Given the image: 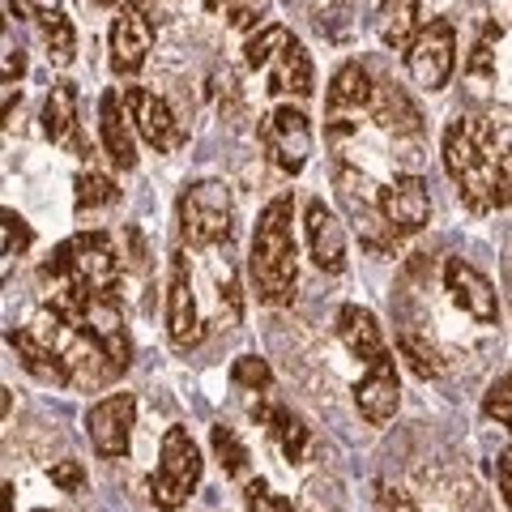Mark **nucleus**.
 <instances>
[{"mask_svg": "<svg viewBox=\"0 0 512 512\" xmlns=\"http://www.w3.org/2000/svg\"><path fill=\"white\" fill-rule=\"evenodd\" d=\"M210 444H214V457H218L222 474L239 478V474L248 470V448H244V440L235 436V427H227V423H214V427H210Z\"/></svg>", "mask_w": 512, "mask_h": 512, "instance_id": "nucleus-29", "label": "nucleus"}, {"mask_svg": "<svg viewBox=\"0 0 512 512\" xmlns=\"http://www.w3.org/2000/svg\"><path fill=\"white\" fill-rule=\"evenodd\" d=\"M406 69L423 90H444L448 77H453V69H457V30H453V22H444V18L427 22L419 35H414V43L406 47Z\"/></svg>", "mask_w": 512, "mask_h": 512, "instance_id": "nucleus-7", "label": "nucleus"}, {"mask_svg": "<svg viewBox=\"0 0 512 512\" xmlns=\"http://www.w3.org/2000/svg\"><path fill=\"white\" fill-rule=\"evenodd\" d=\"M43 282H52V299H86V295H116L120 256L107 231H82L47 256L39 269Z\"/></svg>", "mask_w": 512, "mask_h": 512, "instance_id": "nucleus-2", "label": "nucleus"}, {"mask_svg": "<svg viewBox=\"0 0 512 512\" xmlns=\"http://www.w3.org/2000/svg\"><path fill=\"white\" fill-rule=\"evenodd\" d=\"M291 43V30L286 26H261V30H252L248 43H244V64L248 69H265L269 60H278V52Z\"/></svg>", "mask_w": 512, "mask_h": 512, "instance_id": "nucleus-28", "label": "nucleus"}, {"mask_svg": "<svg viewBox=\"0 0 512 512\" xmlns=\"http://www.w3.org/2000/svg\"><path fill=\"white\" fill-rule=\"evenodd\" d=\"M9 9H13V18H30V5H26V0H9Z\"/></svg>", "mask_w": 512, "mask_h": 512, "instance_id": "nucleus-43", "label": "nucleus"}, {"mask_svg": "<svg viewBox=\"0 0 512 512\" xmlns=\"http://www.w3.org/2000/svg\"><path fill=\"white\" fill-rule=\"evenodd\" d=\"M244 504H248V512H295V504L286 500V495H278L265 478H252L244 487Z\"/></svg>", "mask_w": 512, "mask_h": 512, "instance_id": "nucleus-34", "label": "nucleus"}, {"mask_svg": "<svg viewBox=\"0 0 512 512\" xmlns=\"http://www.w3.org/2000/svg\"><path fill=\"white\" fill-rule=\"evenodd\" d=\"M495 483H500V495H504V504L512 512V448H504L500 461H495Z\"/></svg>", "mask_w": 512, "mask_h": 512, "instance_id": "nucleus-40", "label": "nucleus"}, {"mask_svg": "<svg viewBox=\"0 0 512 512\" xmlns=\"http://www.w3.org/2000/svg\"><path fill=\"white\" fill-rule=\"evenodd\" d=\"M261 146L269 154V163L286 175H299L308 167V154H312V124L299 107L282 103L274 107L269 116L261 120Z\"/></svg>", "mask_w": 512, "mask_h": 512, "instance_id": "nucleus-8", "label": "nucleus"}, {"mask_svg": "<svg viewBox=\"0 0 512 512\" xmlns=\"http://www.w3.org/2000/svg\"><path fill=\"white\" fill-rule=\"evenodd\" d=\"M47 474H52V483H56L60 491H82V487H86V470L77 466V461H60V466H52Z\"/></svg>", "mask_w": 512, "mask_h": 512, "instance_id": "nucleus-38", "label": "nucleus"}, {"mask_svg": "<svg viewBox=\"0 0 512 512\" xmlns=\"http://www.w3.org/2000/svg\"><path fill=\"white\" fill-rule=\"evenodd\" d=\"M107 47H111V69H116L120 77H137L141 69H146L150 47H154V26L146 18V9L120 5V13L111 18Z\"/></svg>", "mask_w": 512, "mask_h": 512, "instance_id": "nucleus-11", "label": "nucleus"}, {"mask_svg": "<svg viewBox=\"0 0 512 512\" xmlns=\"http://www.w3.org/2000/svg\"><path fill=\"white\" fill-rule=\"evenodd\" d=\"M376 205H380V214L397 239L423 231L431 222V197H427V184L419 175H397V180H389L380 188Z\"/></svg>", "mask_w": 512, "mask_h": 512, "instance_id": "nucleus-13", "label": "nucleus"}, {"mask_svg": "<svg viewBox=\"0 0 512 512\" xmlns=\"http://www.w3.org/2000/svg\"><path fill=\"white\" fill-rule=\"evenodd\" d=\"M133 423H137L133 393H111L103 402H94L86 410V436L94 444V453L107 461L128 457V448H133Z\"/></svg>", "mask_w": 512, "mask_h": 512, "instance_id": "nucleus-10", "label": "nucleus"}, {"mask_svg": "<svg viewBox=\"0 0 512 512\" xmlns=\"http://www.w3.org/2000/svg\"><path fill=\"white\" fill-rule=\"evenodd\" d=\"M355 406L372 427H384L402 406V380H397L393 355H380L376 363H367L363 380L355 384Z\"/></svg>", "mask_w": 512, "mask_h": 512, "instance_id": "nucleus-16", "label": "nucleus"}, {"mask_svg": "<svg viewBox=\"0 0 512 512\" xmlns=\"http://www.w3.org/2000/svg\"><path fill=\"white\" fill-rule=\"evenodd\" d=\"M376 512H419V504H414L402 487L380 483V487H376Z\"/></svg>", "mask_w": 512, "mask_h": 512, "instance_id": "nucleus-36", "label": "nucleus"}, {"mask_svg": "<svg viewBox=\"0 0 512 512\" xmlns=\"http://www.w3.org/2000/svg\"><path fill=\"white\" fill-rule=\"evenodd\" d=\"M376 99V82H372V73L363 69L359 60H346L338 73H333V82L325 90V120H329V133L333 137H346L350 124L346 116H359L363 107H372Z\"/></svg>", "mask_w": 512, "mask_h": 512, "instance_id": "nucleus-12", "label": "nucleus"}, {"mask_svg": "<svg viewBox=\"0 0 512 512\" xmlns=\"http://www.w3.org/2000/svg\"><path fill=\"white\" fill-rule=\"evenodd\" d=\"M167 333L175 350H192L201 342V316L197 299H192V274H188V256H171V282H167Z\"/></svg>", "mask_w": 512, "mask_h": 512, "instance_id": "nucleus-15", "label": "nucleus"}, {"mask_svg": "<svg viewBox=\"0 0 512 512\" xmlns=\"http://www.w3.org/2000/svg\"><path fill=\"white\" fill-rule=\"evenodd\" d=\"M316 86L312 73V56L299 39H291L274 60V73H269V94H295V99H308Z\"/></svg>", "mask_w": 512, "mask_h": 512, "instance_id": "nucleus-25", "label": "nucleus"}, {"mask_svg": "<svg viewBox=\"0 0 512 512\" xmlns=\"http://www.w3.org/2000/svg\"><path fill=\"white\" fill-rule=\"evenodd\" d=\"M402 355L410 359V367H414V372H419L423 380L440 372V367H436V359H431V350H423L419 342H414V338H410V333H406V338H402Z\"/></svg>", "mask_w": 512, "mask_h": 512, "instance_id": "nucleus-37", "label": "nucleus"}, {"mask_svg": "<svg viewBox=\"0 0 512 512\" xmlns=\"http://www.w3.org/2000/svg\"><path fill=\"white\" fill-rule=\"evenodd\" d=\"M500 154L491 146L487 124H478L470 116H457L444 128V167L453 175V184L461 192L470 214L495 210V171H500Z\"/></svg>", "mask_w": 512, "mask_h": 512, "instance_id": "nucleus-3", "label": "nucleus"}, {"mask_svg": "<svg viewBox=\"0 0 512 512\" xmlns=\"http://www.w3.org/2000/svg\"><path fill=\"white\" fill-rule=\"evenodd\" d=\"M0 218H5L0 222V231H5V261H13V256H22L30 244H35V231L26 227V218L18 210H5Z\"/></svg>", "mask_w": 512, "mask_h": 512, "instance_id": "nucleus-35", "label": "nucleus"}, {"mask_svg": "<svg viewBox=\"0 0 512 512\" xmlns=\"http://www.w3.org/2000/svg\"><path fill=\"white\" fill-rule=\"evenodd\" d=\"M419 30H423V26H419V5H414V0H406V5L393 9V22H384V43L410 47Z\"/></svg>", "mask_w": 512, "mask_h": 512, "instance_id": "nucleus-32", "label": "nucleus"}, {"mask_svg": "<svg viewBox=\"0 0 512 512\" xmlns=\"http://www.w3.org/2000/svg\"><path fill=\"white\" fill-rule=\"evenodd\" d=\"M303 231H308V252H312V261L325 269V274H346V261H350L346 227H342V218L333 214L325 201H308V214H303Z\"/></svg>", "mask_w": 512, "mask_h": 512, "instance_id": "nucleus-17", "label": "nucleus"}, {"mask_svg": "<svg viewBox=\"0 0 512 512\" xmlns=\"http://www.w3.org/2000/svg\"><path fill=\"white\" fill-rule=\"evenodd\" d=\"M35 512H52V508H35Z\"/></svg>", "mask_w": 512, "mask_h": 512, "instance_id": "nucleus-45", "label": "nucleus"}, {"mask_svg": "<svg viewBox=\"0 0 512 512\" xmlns=\"http://www.w3.org/2000/svg\"><path fill=\"white\" fill-rule=\"evenodd\" d=\"M252 419L261 423V427L269 431V436H274V444L282 448V457L291 461V466H299V461L308 457L312 431L303 427L299 414H291V410L278 406V402H256V406H252Z\"/></svg>", "mask_w": 512, "mask_h": 512, "instance_id": "nucleus-22", "label": "nucleus"}, {"mask_svg": "<svg viewBox=\"0 0 512 512\" xmlns=\"http://www.w3.org/2000/svg\"><path fill=\"white\" fill-rule=\"evenodd\" d=\"M43 133L52 137V146H64L73 154H90V141L77 128V86L73 82H56L43 99Z\"/></svg>", "mask_w": 512, "mask_h": 512, "instance_id": "nucleus-19", "label": "nucleus"}, {"mask_svg": "<svg viewBox=\"0 0 512 512\" xmlns=\"http://www.w3.org/2000/svg\"><path fill=\"white\" fill-rule=\"evenodd\" d=\"M64 325H73L82 338H90L94 346L107 355V363L124 372L133 363V338L124 329V308L116 295H86V299H52L47 303Z\"/></svg>", "mask_w": 512, "mask_h": 512, "instance_id": "nucleus-4", "label": "nucleus"}, {"mask_svg": "<svg viewBox=\"0 0 512 512\" xmlns=\"http://www.w3.org/2000/svg\"><path fill=\"white\" fill-rule=\"evenodd\" d=\"M124 111L137 128V137L150 141L158 154H175L180 146H188V128L175 120V111L167 107L163 94H154L146 86H128L124 90Z\"/></svg>", "mask_w": 512, "mask_h": 512, "instance_id": "nucleus-9", "label": "nucleus"}, {"mask_svg": "<svg viewBox=\"0 0 512 512\" xmlns=\"http://www.w3.org/2000/svg\"><path fill=\"white\" fill-rule=\"evenodd\" d=\"M22 73H26V56H22V47H13V39L5 35V86H13Z\"/></svg>", "mask_w": 512, "mask_h": 512, "instance_id": "nucleus-41", "label": "nucleus"}, {"mask_svg": "<svg viewBox=\"0 0 512 512\" xmlns=\"http://www.w3.org/2000/svg\"><path fill=\"white\" fill-rule=\"evenodd\" d=\"M231 384H239V389H248V393H265L269 384H274V372H269L265 359L239 355V359L231 363Z\"/></svg>", "mask_w": 512, "mask_h": 512, "instance_id": "nucleus-31", "label": "nucleus"}, {"mask_svg": "<svg viewBox=\"0 0 512 512\" xmlns=\"http://www.w3.org/2000/svg\"><path fill=\"white\" fill-rule=\"evenodd\" d=\"M205 9H210V13H218V9L227 13L231 30H252L269 13V0H205Z\"/></svg>", "mask_w": 512, "mask_h": 512, "instance_id": "nucleus-30", "label": "nucleus"}, {"mask_svg": "<svg viewBox=\"0 0 512 512\" xmlns=\"http://www.w3.org/2000/svg\"><path fill=\"white\" fill-rule=\"evenodd\" d=\"M338 338H342V346L359 363H376L380 355H389L376 312L372 308H359V303H346V308H338Z\"/></svg>", "mask_w": 512, "mask_h": 512, "instance_id": "nucleus-21", "label": "nucleus"}, {"mask_svg": "<svg viewBox=\"0 0 512 512\" xmlns=\"http://www.w3.org/2000/svg\"><path fill=\"white\" fill-rule=\"evenodd\" d=\"M201 448L188 436V427H167L163 448H158V470L150 483V500L154 508L175 512L192 500V491L201 483Z\"/></svg>", "mask_w": 512, "mask_h": 512, "instance_id": "nucleus-6", "label": "nucleus"}, {"mask_svg": "<svg viewBox=\"0 0 512 512\" xmlns=\"http://www.w3.org/2000/svg\"><path fill=\"white\" fill-rule=\"evenodd\" d=\"M444 291L461 312L474 316L478 325H495V320H500V295H495L491 278L478 274V269L470 261H461V256H448L444 261Z\"/></svg>", "mask_w": 512, "mask_h": 512, "instance_id": "nucleus-14", "label": "nucleus"}, {"mask_svg": "<svg viewBox=\"0 0 512 512\" xmlns=\"http://www.w3.org/2000/svg\"><path fill=\"white\" fill-rule=\"evenodd\" d=\"M235 231V197L222 180H197L180 192V235L188 248H218Z\"/></svg>", "mask_w": 512, "mask_h": 512, "instance_id": "nucleus-5", "label": "nucleus"}, {"mask_svg": "<svg viewBox=\"0 0 512 512\" xmlns=\"http://www.w3.org/2000/svg\"><path fill=\"white\" fill-rule=\"evenodd\" d=\"M372 120L384 128V133L393 137H414L423 128V116L419 107H414V99L406 94L402 82H376V99H372Z\"/></svg>", "mask_w": 512, "mask_h": 512, "instance_id": "nucleus-23", "label": "nucleus"}, {"mask_svg": "<svg viewBox=\"0 0 512 512\" xmlns=\"http://www.w3.org/2000/svg\"><path fill=\"white\" fill-rule=\"evenodd\" d=\"M359 188V175L355 171H338V197H342V205L350 210V218H355V227H359V235H363V244L367 248H384V244H393V231H389V222H384V214H380V205L376 201H367L363 192H355Z\"/></svg>", "mask_w": 512, "mask_h": 512, "instance_id": "nucleus-24", "label": "nucleus"}, {"mask_svg": "<svg viewBox=\"0 0 512 512\" xmlns=\"http://www.w3.org/2000/svg\"><path fill=\"white\" fill-rule=\"evenodd\" d=\"M39 30H43V47H47V60L56 69H69L77 60V30L64 13H52V18H39Z\"/></svg>", "mask_w": 512, "mask_h": 512, "instance_id": "nucleus-26", "label": "nucleus"}, {"mask_svg": "<svg viewBox=\"0 0 512 512\" xmlns=\"http://www.w3.org/2000/svg\"><path fill=\"white\" fill-rule=\"evenodd\" d=\"M295 197L282 192L261 210L252 231V256H248V278H252V295L265 308H282L295 299V282H299V256H295Z\"/></svg>", "mask_w": 512, "mask_h": 512, "instance_id": "nucleus-1", "label": "nucleus"}, {"mask_svg": "<svg viewBox=\"0 0 512 512\" xmlns=\"http://www.w3.org/2000/svg\"><path fill=\"white\" fill-rule=\"evenodd\" d=\"M483 414H487V419H495V423L512 427V367H508V372L487 389V397H483Z\"/></svg>", "mask_w": 512, "mask_h": 512, "instance_id": "nucleus-33", "label": "nucleus"}, {"mask_svg": "<svg viewBox=\"0 0 512 512\" xmlns=\"http://www.w3.org/2000/svg\"><path fill=\"white\" fill-rule=\"evenodd\" d=\"M30 5V18H52V13H60V0H26Z\"/></svg>", "mask_w": 512, "mask_h": 512, "instance_id": "nucleus-42", "label": "nucleus"}, {"mask_svg": "<svg viewBox=\"0 0 512 512\" xmlns=\"http://www.w3.org/2000/svg\"><path fill=\"white\" fill-rule=\"evenodd\" d=\"M94 5H103V9H111V5H120V0H94Z\"/></svg>", "mask_w": 512, "mask_h": 512, "instance_id": "nucleus-44", "label": "nucleus"}, {"mask_svg": "<svg viewBox=\"0 0 512 512\" xmlns=\"http://www.w3.org/2000/svg\"><path fill=\"white\" fill-rule=\"evenodd\" d=\"M120 197V188L111 175L103 171H77L73 180V210L77 214H90V210H103V205H111Z\"/></svg>", "mask_w": 512, "mask_h": 512, "instance_id": "nucleus-27", "label": "nucleus"}, {"mask_svg": "<svg viewBox=\"0 0 512 512\" xmlns=\"http://www.w3.org/2000/svg\"><path fill=\"white\" fill-rule=\"evenodd\" d=\"M9 338V346L18 350V359H22V367L35 380H43V384H56V389H64V384H73V367H69V359H64V350L52 342V338H39L35 329H9L5 333Z\"/></svg>", "mask_w": 512, "mask_h": 512, "instance_id": "nucleus-18", "label": "nucleus"}, {"mask_svg": "<svg viewBox=\"0 0 512 512\" xmlns=\"http://www.w3.org/2000/svg\"><path fill=\"white\" fill-rule=\"evenodd\" d=\"M133 120L124 111V94L107 90L99 99V137H103V150L107 158L116 163L120 171H133L137 167V141H133Z\"/></svg>", "mask_w": 512, "mask_h": 512, "instance_id": "nucleus-20", "label": "nucleus"}, {"mask_svg": "<svg viewBox=\"0 0 512 512\" xmlns=\"http://www.w3.org/2000/svg\"><path fill=\"white\" fill-rule=\"evenodd\" d=\"M512 205V150L500 154V171H495V210Z\"/></svg>", "mask_w": 512, "mask_h": 512, "instance_id": "nucleus-39", "label": "nucleus"}]
</instances>
